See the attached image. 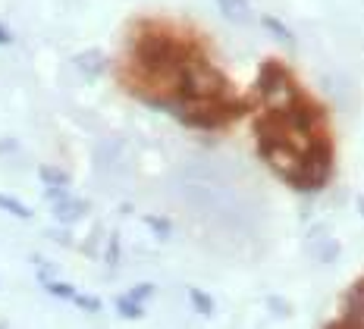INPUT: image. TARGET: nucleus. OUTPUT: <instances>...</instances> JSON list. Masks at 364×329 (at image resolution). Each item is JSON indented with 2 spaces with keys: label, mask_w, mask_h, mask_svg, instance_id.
I'll list each match as a JSON object with an SVG mask.
<instances>
[{
  "label": "nucleus",
  "mask_w": 364,
  "mask_h": 329,
  "mask_svg": "<svg viewBox=\"0 0 364 329\" xmlns=\"http://www.w3.org/2000/svg\"><path fill=\"white\" fill-rule=\"evenodd\" d=\"M10 41H13L10 28H6V26H0V44H10Z\"/></svg>",
  "instance_id": "nucleus-24"
},
{
  "label": "nucleus",
  "mask_w": 364,
  "mask_h": 329,
  "mask_svg": "<svg viewBox=\"0 0 364 329\" xmlns=\"http://www.w3.org/2000/svg\"><path fill=\"white\" fill-rule=\"evenodd\" d=\"M333 176V148L330 141L314 139V144L305 151V163H301L299 179L292 182V188L299 191H321Z\"/></svg>",
  "instance_id": "nucleus-3"
},
{
  "label": "nucleus",
  "mask_w": 364,
  "mask_h": 329,
  "mask_svg": "<svg viewBox=\"0 0 364 329\" xmlns=\"http://www.w3.org/2000/svg\"><path fill=\"white\" fill-rule=\"evenodd\" d=\"M261 26L267 28V32H273V38H279V41H286V44H295V35L289 32V28L283 26V22H277L273 16H264L261 19Z\"/></svg>",
  "instance_id": "nucleus-12"
},
{
  "label": "nucleus",
  "mask_w": 364,
  "mask_h": 329,
  "mask_svg": "<svg viewBox=\"0 0 364 329\" xmlns=\"http://www.w3.org/2000/svg\"><path fill=\"white\" fill-rule=\"evenodd\" d=\"M151 295H154V282H139L135 288H129V298H135V301H148Z\"/></svg>",
  "instance_id": "nucleus-18"
},
{
  "label": "nucleus",
  "mask_w": 364,
  "mask_h": 329,
  "mask_svg": "<svg viewBox=\"0 0 364 329\" xmlns=\"http://www.w3.org/2000/svg\"><path fill=\"white\" fill-rule=\"evenodd\" d=\"M38 176H41L44 185H70V176H66L63 170H57V166H41Z\"/></svg>",
  "instance_id": "nucleus-13"
},
{
  "label": "nucleus",
  "mask_w": 364,
  "mask_h": 329,
  "mask_svg": "<svg viewBox=\"0 0 364 329\" xmlns=\"http://www.w3.org/2000/svg\"><path fill=\"white\" fill-rule=\"evenodd\" d=\"M186 295H188V301H192V308L198 311V313H214V298L204 295L201 288L188 286V288H186Z\"/></svg>",
  "instance_id": "nucleus-10"
},
{
  "label": "nucleus",
  "mask_w": 364,
  "mask_h": 329,
  "mask_svg": "<svg viewBox=\"0 0 364 329\" xmlns=\"http://www.w3.org/2000/svg\"><path fill=\"white\" fill-rule=\"evenodd\" d=\"M145 223L157 232V239H170V235H173V223H170V220H164V217H154V213H148Z\"/></svg>",
  "instance_id": "nucleus-15"
},
{
  "label": "nucleus",
  "mask_w": 364,
  "mask_h": 329,
  "mask_svg": "<svg viewBox=\"0 0 364 329\" xmlns=\"http://www.w3.org/2000/svg\"><path fill=\"white\" fill-rule=\"evenodd\" d=\"M358 210H361V217H364V195L358 198Z\"/></svg>",
  "instance_id": "nucleus-25"
},
{
  "label": "nucleus",
  "mask_w": 364,
  "mask_h": 329,
  "mask_svg": "<svg viewBox=\"0 0 364 329\" xmlns=\"http://www.w3.org/2000/svg\"><path fill=\"white\" fill-rule=\"evenodd\" d=\"M217 4H220V13L230 22H236V26H252L255 22V13H252V6H248V0H217Z\"/></svg>",
  "instance_id": "nucleus-9"
},
{
  "label": "nucleus",
  "mask_w": 364,
  "mask_h": 329,
  "mask_svg": "<svg viewBox=\"0 0 364 329\" xmlns=\"http://www.w3.org/2000/svg\"><path fill=\"white\" fill-rule=\"evenodd\" d=\"M267 308L277 313V317H289V304L279 301V298H267Z\"/></svg>",
  "instance_id": "nucleus-20"
},
{
  "label": "nucleus",
  "mask_w": 364,
  "mask_h": 329,
  "mask_svg": "<svg viewBox=\"0 0 364 329\" xmlns=\"http://www.w3.org/2000/svg\"><path fill=\"white\" fill-rule=\"evenodd\" d=\"M88 210L85 201H79V198H63V201H54V220H60L63 226L75 223V220H82Z\"/></svg>",
  "instance_id": "nucleus-8"
},
{
  "label": "nucleus",
  "mask_w": 364,
  "mask_h": 329,
  "mask_svg": "<svg viewBox=\"0 0 364 329\" xmlns=\"http://www.w3.org/2000/svg\"><path fill=\"white\" fill-rule=\"evenodd\" d=\"M44 282V292H50V295H57V298H70L73 301V295H75V288L70 286V282H60V279H41Z\"/></svg>",
  "instance_id": "nucleus-14"
},
{
  "label": "nucleus",
  "mask_w": 364,
  "mask_h": 329,
  "mask_svg": "<svg viewBox=\"0 0 364 329\" xmlns=\"http://www.w3.org/2000/svg\"><path fill=\"white\" fill-rule=\"evenodd\" d=\"M257 154L267 160V166L279 179H286L292 185L301 173V163H305V154L295 151L286 139H257Z\"/></svg>",
  "instance_id": "nucleus-4"
},
{
  "label": "nucleus",
  "mask_w": 364,
  "mask_h": 329,
  "mask_svg": "<svg viewBox=\"0 0 364 329\" xmlns=\"http://www.w3.org/2000/svg\"><path fill=\"white\" fill-rule=\"evenodd\" d=\"M346 304H364V282H358V286H355L352 292H348Z\"/></svg>",
  "instance_id": "nucleus-22"
},
{
  "label": "nucleus",
  "mask_w": 364,
  "mask_h": 329,
  "mask_svg": "<svg viewBox=\"0 0 364 329\" xmlns=\"http://www.w3.org/2000/svg\"><path fill=\"white\" fill-rule=\"evenodd\" d=\"M107 264H110V266L119 264V235H117V232L110 235V244H107Z\"/></svg>",
  "instance_id": "nucleus-19"
},
{
  "label": "nucleus",
  "mask_w": 364,
  "mask_h": 329,
  "mask_svg": "<svg viewBox=\"0 0 364 329\" xmlns=\"http://www.w3.org/2000/svg\"><path fill=\"white\" fill-rule=\"evenodd\" d=\"M44 198H48V201H63V198H66V185H48V188H44Z\"/></svg>",
  "instance_id": "nucleus-21"
},
{
  "label": "nucleus",
  "mask_w": 364,
  "mask_h": 329,
  "mask_svg": "<svg viewBox=\"0 0 364 329\" xmlns=\"http://www.w3.org/2000/svg\"><path fill=\"white\" fill-rule=\"evenodd\" d=\"M123 151H126V141L123 139H104V141H97V148H95L97 166H104V170H113V166H119V163H123Z\"/></svg>",
  "instance_id": "nucleus-5"
},
{
  "label": "nucleus",
  "mask_w": 364,
  "mask_h": 329,
  "mask_svg": "<svg viewBox=\"0 0 364 329\" xmlns=\"http://www.w3.org/2000/svg\"><path fill=\"white\" fill-rule=\"evenodd\" d=\"M339 242L330 239V235H321V239H311L308 242V254L317 260V264H336L339 260Z\"/></svg>",
  "instance_id": "nucleus-6"
},
{
  "label": "nucleus",
  "mask_w": 364,
  "mask_h": 329,
  "mask_svg": "<svg viewBox=\"0 0 364 329\" xmlns=\"http://www.w3.org/2000/svg\"><path fill=\"white\" fill-rule=\"evenodd\" d=\"M257 95L264 101V110H286L301 97V91L295 88V82L289 79V72L279 63H264L257 72Z\"/></svg>",
  "instance_id": "nucleus-2"
},
{
  "label": "nucleus",
  "mask_w": 364,
  "mask_h": 329,
  "mask_svg": "<svg viewBox=\"0 0 364 329\" xmlns=\"http://www.w3.org/2000/svg\"><path fill=\"white\" fill-rule=\"evenodd\" d=\"M73 301L79 304V311H85V313H97V311H101V301H97V298H91V295H79V292H75Z\"/></svg>",
  "instance_id": "nucleus-17"
},
{
  "label": "nucleus",
  "mask_w": 364,
  "mask_h": 329,
  "mask_svg": "<svg viewBox=\"0 0 364 329\" xmlns=\"http://www.w3.org/2000/svg\"><path fill=\"white\" fill-rule=\"evenodd\" d=\"M176 97L182 101H217L226 97V79L217 66H210L208 60H201L198 53H188L182 60V82Z\"/></svg>",
  "instance_id": "nucleus-1"
},
{
  "label": "nucleus",
  "mask_w": 364,
  "mask_h": 329,
  "mask_svg": "<svg viewBox=\"0 0 364 329\" xmlns=\"http://www.w3.org/2000/svg\"><path fill=\"white\" fill-rule=\"evenodd\" d=\"M117 311L123 317H141V301H135V298H117Z\"/></svg>",
  "instance_id": "nucleus-16"
},
{
  "label": "nucleus",
  "mask_w": 364,
  "mask_h": 329,
  "mask_svg": "<svg viewBox=\"0 0 364 329\" xmlns=\"http://www.w3.org/2000/svg\"><path fill=\"white\" fill-rule=\"evenodd\" d=\"M44 235H48V239H57L60 244H73L70 239H66V232H44Z\"/></svg>",
  "instance_id": "nucleus-23"
},
{
  "label": "nucleus",
  "mask_w": 364,
  "mask_h": 329,
  "mask_svg": "<svg viewBox=\"0 0 364 329\" xmlns=\"http://www.w3.org/2000/svg\"><path fill=\"white\" fill-rule=\"evenodd\" d=\"M0 210L13 213V217H19V220H32V210H28L22 201H16V198H10V195H0Z\"/></svg>",
  "instance_id": "nucleus-11"
},
{
  "label": "nucleus",
  "mask_w": 364,
  "mask_h": 329,
  "mask_svg": "<svg viewBox=\"0 0 364 329\" xmlns=\"http://www.w3.org/2000/svg\"><path fill=\"white\" fill-rule=\"evenodd\" d=\"M73 63H75V70L85 75V79H97V75L107 70V57H104L101 50H85V53H79Z\"/></svg>",
  "instance_id": "nucleus-7"
}]
</instances>
